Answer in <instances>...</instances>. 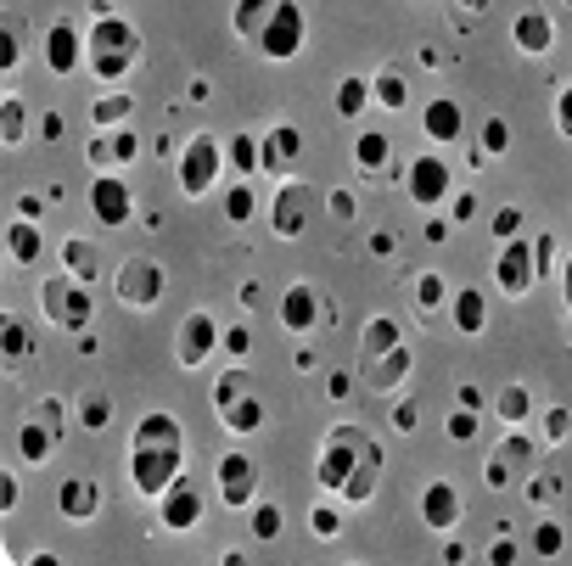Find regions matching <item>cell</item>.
I'll use <instances>...</instances> for the list:
<instances>
[{"instance_id":"10","label":"cell","mask_w":572,"mask_h":566,"mask_svg":"<svg viewBox=\"0 0 572 566\" xmlns=\"http://www.w3.org/2000/svg\"><path fill=\"white\" fill-rule=\"evenodd\" d=\"M225 348V331H219V320L208 309H191L186 320H180V337H174V359L186 370H197V365H208V359Z\"/></svg>"},{"instance_id":"38","label":"cell","mask_w":572,"mask_h":566,"mask_svg":"<svg viewBox=\"0 0 572 566\" xmlns=\"http://www.w3.org/2000/svg\"><path fill=\"white\" fill-rule=\"evenodd\" d=\"M253 213H258V197H253V185H247V180H236V185H230V191H225V219H230V225H247Z\"/></svg>"},{"instance_id":"44","label":"cell","mask_w":572,"mask_h":566,"mask_svg":"<svg viewBox=\"0 0 572 566\" xmlns=\"http://www.w3.org/2000/svg\"><path fill=\"white\" fill-rule=\"evenodd\" d=\"M281 527H286L281 505H270V499H258V505H253V538H281Z\"/></svg>"},{"instance_id":"55","label":"cell","mask_w":572,"mask_h":566,"mask_svg":"<svg viewBox=\"0 0 572 566\" xmlns=\"http://www.w3.org/2000/svg\"><path fill=\"white\" fill-rule=\"evenodd\" d=\"M455 398H460V410H477V415H483V393H477L472 382H460V393H455Z\"/></svg>"},{"instance_id":"17","label":"cell","mask_w":572,"mask_h":566,"mask_svg":"<svg viewBox=\"0 0 572 566\" xmlns=\"http://www.w3.org/2000/svg\"><path fill=\"white\" fill-rule=\"evenodd\" d=\"M309 185L303 180H286L281 191H275V208H270V225H275V236L281 241H298L303 230H309Z\"/></svg>"},{"instance_id":"56","label":"cell","mask_w":572,"mask_h":566,"mask_svg":"<svg viewBox=\"0 0 572 566\" xmlns=\"http://www.w3.org/2000/svg\"><path fill=\"white\" fill-rule=\"evenodd\" d=\"M567 410H550V415H544V432H550V438H567Z\"/></svg>"},{"instance_id":"58","label":"cell","mask_w":572,"mask_h":566,"mask_svg":"<svg viewBox=\"0 0 572 566\" xmlns=\"http://www.w3.org/2000/svg\"><path fill=\"white\" fill-rule=\"evenodd\" d=\"M17 505V477H0V510Z\"/></svg>"},{"instance_id":"6","label":"cell","mask_w":572,"mask_h":566,"mask_svg":"<svg viewBox=\"0 0 572 566\" xmlns=\"http://www.w3.org/2000/svg\"><path fill=\"white\" fill-rule=\"evenodd\" d=\"M113 292H118V303L124 309H158L163 303V292H169V275H163V264L158 258H124L118 264V275H113Z\"/></svg>"},{"instance_id":"5","label":"cell","mask_w":572,"mask_h":566,"mask_svg":"<svg viewBox=\"0 0 572 566\" xmlns=\"http://www.w3.org/2000/svg\"><path fill=\"white\" fill-rule=\"evenodd\" d=\"M40 309L51 314V326L62 331H79L90 326V314H96V303H90V281H79V275H51V281L40 286Z\"/></svg>"},{"instance_id":"3","label":"cell","mask_w":572,"mask_h":566,"mask_svg":"<svg viewBox=\"0 0 572 566\" xmlns=\"http://www.w3.org/2000/svg\"><path fill=\"white\" fill-rule=\"evenodd\" d=\"M90 79H101V85H118L135 62H141V34H135V23H124V17H96L90 23Z\"/></svg>"},{"instance_id":"23","label":"cell","mask_w":572,"mask_h":566,"mask_svg":"<svg viewBox=\"0 0 572 566\" xmlns=\"http://www.w3.org/2000/svg\"><path fill=\"white\" fill-rule=\"evenodd\" d=\"M298 163H303V129L275 124L264 135V174H292Z\"/></svg>"},{"instance_id":"7","label":"cell","mask_w":572,"mask_h":566,"mask_svg":"<svg viewBox=\"0 0 572 566\" xmlns=\"http://www.w3.org/2000/svg\"><path fill=\"white\" fill-rule=\"evenodd\" d=\"M225 169H230L225 141H214V135H191L186 152H180V191H186V197H208Z\"/></svg>"},{"instance_id":"18","label":"cell","mask_w":572,"mask_h":566,"mask_svg":"<svg viewBox=\"0 0 572 566\" xmlns=\"http://www.w3.org/2000/svg\"><path fill=\"white\" fill-rule=\"evenodd\" d=\"M404 180H410V197L421 202V208H438V202L449 197V185H455V174H449L444 157H415L410 169H404Z\"/></svg>"},{"instance_id":"39","label":"cell","mask_w":572,"mask_h":566,"mask_svg":"<svg viewBox=\"0 0 572 566\" xmlns=\"http://www.w3.org/2000/svg\"><path fill=\"white\" fill-rule=\"evenodd\" d=\"M500 415H505V421H511V426H522V421H528V415H533V393H528V387H522V382H511V387H505V393H500Z\"/></svg>"},{"instance_id":"46","label":"cell","mask_w":572,"mask_h":566,"mask_svg":"<svg viewBox=\"0 0 572 566\" xmlns=\"http://www.w3.org/2000/svg\"><path fill=\"white\" fill-rule=\"evenodd\" d=\"M488 230H494L500 241H511V236H522V230H528V213L505 202V208H494V225H488Z\"/></svg>"},{"instance_id":"34","label":"cell","mask_w":572,"mask_h":566,"mask_svg":"<svg viewBox=\"0 0 572 566\" xmlns=\"http://www.w3.org/2000/svg\"><path fill=\"white\" fill-rule=\"evenodd\" d=\"M62 264H68V275H79V281H96V275H101V253H96V241H79V236H73L68 241V247H62Z\"/></svg>"},{"instance_id":"1","label":"cell","mask_w":572,"mask_h":566,"mask_svg":"<svg viewBox=\"0 0 572 566\" xmlns=\"http://www.w3.org/2000/svg\"><path fill=\"white\" fill-rule=\"evenodd\" d=\"M320 488L343 505H365L382 482V449L371 443L365 426H331L326 449H320Z\"/></svg>"},{"instance_id":"48","label":"cell","mask_w":572,"mask_h":566,"mask_svg":"<svg viewBox=\"0 0 572 566\" xmlns=\"http://www.w3.org/2000/svg\"><path fill=\"white\" fill-rule=\"evenodd\" d=\"M444 432H449L455 443H472V438H477V410H455V415H449V426H444Z\"/></svg>"},{"instance_id":"19","label":"cell","mask_w":572,"mask_h":566,"mask_svg":"<svg viewBox=\"0 0 572 566\" xmlns=\"http://www.w3.org/2000/svg\"><path fill=\"white\" fill-rule=\"evenodd\" d=\"M141 157V135L129 124H118V129H101L96 141H90V163H96L101 174H113V169H129Z\"/></svg>"},{"instance_id":"16","label":"cell","mask_w":572,"mask_h":566,"mask_svg":"<svg viewBox=\"0 0 572 566\" xmlns=\"http://www.w3.org/2000/svg\"><path fill=\"white\" fill-rule=\"evenodd\" d=\"M85 57H90V40L79 34V23H51V29H45V68L57 73V79L79 73Z\"/></svg>"},{"instance_id":"57","label":"cell","mask_w":572,"mask_h":566,"mask_svg":"<svg viewBox=\"0 0 572 566\" xmlns=\"http://www.w3.org/2000/svg\"><path fill=\"white\" fill-rule=\"evenodd\" d=\"M561 303H567V314H572V253H567V264H561Z\"/></svg>"},{"instance_id":"42","label":"cell","mask_w":572,"mask_h":566,"mask_svg":"<svg viewBox=\"0 0 572 566\" xmlns=\"http://www.w3.org/2000/svg\"><path fill=\"white\" fill-rule=\"evenodd\" d=\"M415 303H421V309H444L449 303V286H444V275H438V269H427V275H421V281H415Z\"/></svg>"},{"instance_id":"40","label":"cell","mask_w":572,"mask_h":566,"mask_svg":"<svg viewBox=\"0 0 572 566\" xmlns=\"http://www.w3.org/2000/svg\"><path fill=\"white\" fill-rule=\"evenodd\" d=\"M337 505H343V499H320V505L309 510V527H315V538H337V533H343V510H337Z\"/></svg>"},{"instance_id":"54","label":"cell","mask_w":572,"mask_h":566,"mask_svg":"<svg viewBox=\"0 0 572 566\" xmlns=\"http://www.w3.org/2000/svg\"><path fill=\"white\" fill-rule=\"evenodd\" d=\"M488 561H494V566H511V561H522V544H494V550H488Z\"/></svg>"},{"instance_id":"36","label":"cell","mask_w":572,"mask_h":566,"mask_svg":"<svg viewBox=\"0 0 572 566\" xmlns=\"http://www.w3.org/2000/svg\"><path fill=\"white\" fill-rule=\"evenodd\" d=\"M107 421H113V398L96 393V387H90V393H79V426H85V432H101Z\"/></svg>"},{"instance_id":"22","label":"cell","mask_w":572,"mask_h":566,"mask_svg":"<svg viewBox=\"0 0 572 566\" xmlns=\"http://www.w3.org/2000/svg\"><path fill=\"white\" fill-rule=\"evenodd\" d=\"M421 522L432 527V533H449V527L460 522V488L455 482H427V494H421Z\"/></svg>"},{"instance_id":"49","label":"cell","mask_w":572,"mask_h":566,"mask_svg":"<svg viewBox=\"0 0 572 566\" xmlns=\"http://www.w3.org/2000/svg\"><path fill=\"white\" fill-rule=\"evenodd\" d=\"M225 354H230V359H247V354H253V331H247V326H230V331H225Z\"/></svg>"},{"instance_id":"37","label":"cell","mask_w":572,"mask_h":566,"mask_svg":"<svg viewBox=\"0 0 572 566\" xmlns=\"http://www.w3.org/2000/svg\"><path fill=\"white\" fill-rule=\"evenodd\" d=\"M365 107H371V85L348 73L343 85H337V113H343V118H359V113H365Z\"/></svg>"},{"instance_id":"62","label":"cell","mask_w":572,"mask_h":566,"mask_svg":"<svg viewBox=\"0 0 572 566\" xmlns=\"http://www.w3.org/2000/svg\"><path fill=\"white\" fill-rule=\"evenodd\" d=\"M455 6H466V12H488V0H455Z\"/></svg>"},{"instance_id":"8","label":"cell","mask_w":572,"mask_h":566,"mask_svg":"<svg viewBox=\"0 0 572 566\" xmlns=\"http://www.w3.org/2000/svg\"><path fill=\"white\" fill-rule=\"evenodd\" d=\"M303 40H309V17H303L298 0H281L275 6V17L264 23V34H258V57H270V62H292L303 51Z\"/></svg>"},{"instance_id":"2","label":"cell","mask_w":572,"mask_h":566,"mask_svg":"<svg viewBox=\"0 0 572 566\" xmlns=\"http://www.w3.org/2000/svg\"><path fill=\"white\" fill-rule=\"evenodd\" d=\"M186 466V432L169 410H152L135 421V438H129V488L135 494L158 499Z\"/></svg>"},{"instance_id":"59","label":"cell","mask_w":572,"mask_h":566,"mask_svg":"<svg viewBox=\"0 0 572 566\" xmlns=\"http://www.w3.org/2000/svg\"><path fill=\"white\" fill-rule=\"evenodd\" d=\"M17 219H34V225H40V197H23V202H17Z\"/></svg>"},{"instance_id":"24","label":"cell","mask_w":572,"mask_h":566,"mask_svg":"<svg viewBox=\"0 0 572 566\" xmlns=\"http://www.w3.org/2000/svg\"><path fill=\"white\" fill-rule=\"evenodd\" d=\"M421 129H427L438 146L460 141V129H466V113H460V101H455V96H432V101H427V113H421Z\"/></svg>"},{"instance_id":"14","label":"cell","mask_w":572,"mask_h":566,"mask_svg":"<svg viewBox=\"0 0 572 566\" xmlns=\"http://www.w3.org/2000/svg\"><path fill=\"white\" fill-rule=\"evenodd\" d=\"M158 510H163V527H169V533H191V527L202 522V482L180 471L158 494Z\"/></svg>"},{"instance_id":"13","label":"cell","mask_w":572,"mask_h":566,"mask_svg":"<svg viewBox=\"0 0 572 566\" xmlns=\"http://www.w3.org/2000/svg\"><path fill=\"white\" fill-rule=\"evenodd\" d=\"M90 213H96V225H113V230H124L135 219V191H129L124 174H96L90 180Z\"/></svg>"},{"instance_id":"32","label":"cell","mask_w":572,"mask_h":566,"mask_svg":"<svg viewBox=\"0 0 572 566\" xmlns=\"http://www.w3.org/2000/svg\"><path fill=\"white\" fill-rule=\"evenodd\" d=\"M399 326H393V314H371L365 320V337H359V359H376V354H387V348H399Z\"/></svg>"},{"instance_id":"9","label":"cell","mask_w":572,"mask_h":566,"mask_svg":"<svg viewBox=\"0 0 572 566\" xmlns=\"http://www.w3.org/2000/svg\"><path fill=\"white\" fill-rule=\"evenodd\" d=\"M57 443H62V404H57V398H40L34 415L23 421V432H17V460L45 466V460L57 454Z\"/></svg>"},{"instance_id":"27","label":"cell","mask_w":572,"mask_h":566,"mask_svg":"<svg viewBox=\"0 0 572 566\" xmlns=\"http://www.w3.org/2000/svg\"><path fill=\"white\" fill-rule=\"evenodd\" d=\"M449 314H455V331H460V337H483L488 303H483V292H477V286H460L455 298H449Z\"/></svg>"},{"instance_id":"52","label":"cell","mask_w":572,"mask_h":566,"mask_svg":"<svg viewBox=\"0 0 572 566\" xmlns=\"http://www.w3.org/2000/svg\"><path fill=\"white\" fill-rule=\"evenodd\" d=\"M415 426H421V410H415V404H393V432H415Z\"/></svg>"},{"instance_id":"28","label":"cell","mask_w":572,"mask_h":566,"mask_svg":"<svg viewBox=\"0 0 572 566\" xmlns=\"http://www.w3.org/2000/svg\"><path fill=\"white\" fill-rule=\"evenodd\" d=\"M354 163H359V174H382V169H393V135H382V129H359Z\"/></svg>"},{"instance_id":"50","label":"cell","mask_w":572,"mask_h":566,"mask_svg":"<svg viewBox=\"0 0 572 566\" xmlns=\"http://www.w3.org/2000/svg\"><path fill=\"white\" fill-rule=\"evenodd\" d=\"M354 213H359L354 191H331V219H337V225H354Z\"/></svg>"},{"instance_id":"29","label":"cell","mask_w":572,"mask_h":566,"mask_svg":"<svg viewBox=\"0 0 572 566\" xmlns=\"http://www.w3.org/2000/svg\"><path fill=\"white\" fill-rule=\"evenodd\" d=\"M40 225H34V219H12V225H6V258H12V264H23V269H34L40 264Z\"/></svg>"},{"instance_id":"51","label":"cell","mask_w":572,"mask_h":566,"mask_svg":"<svg viewBox=\"0 0 572 566\" xmlns=\"http://www.w3.org/2000/svg\"><path fill=\"white\" fill-rule=\"evenodd\" d=\"M556 129L572 141V85H561V96H556Z\"/></svg>"},{"instance_id":"20","label":"cell","mask_w":572,"mask_h":566,"mask_svg":"<svg viewBox=\"0 0 572 566\" xmlns=\"http://www.w3.org/2000/svg\"><path fill=\"white\" fill-rule=\"evenodd\" d=\"M281 326L286 331H315V326H331V309L315 286H286L281 298Z\"/></svg>"},{"instance_id":"30","label":"cell","mask_w":572,"mask_h":566,"mask_svg":"<svg viewBox=\"0 0 572 566\" xmlns=\"http://www.w3.org/2000/svg\"><path fill=\"white\" fill-rule=\"evenodd\" d=\"M225 163L242 174V180L264 174V135H230V141H225Z\"/></svg>"},{"instance_id":"41","label":"cell","mask_w":572,"mask_h":566,"mask_svg":"<svg viewBox=\"0 0 572 566\" xmlns=\"http://www.w3.org/2000/svg\"><path fill=\"white\" fill-rule=\"evenodd\" d=\"M528 550L550 561V555H561V550H567V533H561L556 522H539V527H533V533H528Z\"/></svg>"},{"instance_id":"63","label":"cell","mask_w":572,"mask_h":566,"mask_svg":"<svg viewBox=\"0 0 572 566\" xmlns=\"http://www.w3.org/2000/svg\"><path fill=\"white\" fill-rule=\"evenodd\" d=\"M567 6H572V0H567Z\"/></svg>"},{"instance_id":"15","label":"cell","mask_w":572,"mask_h":566,"mask_svg":"<svg viewBox=\"0 0 572 566\" xmlns=\"http://www.w3.org/2000/svg\"><path fill=\"white\" fill-rule=\"evenodd\" d=\"M494 281H500V292H511V298H522V292H533V286H539V258H533V241L528 236L505 241L500 264H494Z\"/></svg>"},{"instance_id":"12","label":"cell","mask_w":572,"mask_h":566,"mask_svg":"<svg viewBox=\"0 0 572 566\" xmlns=\"http://www.w3.org/2000/svg\"><path fill=\"white\" fill-rule=\"evenodd\" d=\"M214 482H219V499H225L230 510H247L258 499V460L253 454H219V466H214Z\"/></svg>"},{"instance_id":"21","label":"cell","mask_w":572,"mask_h":566,"mask_svg":"<svg viewBox=\"0 0 572 566\" xmlns=\"http://www.w3.org/2000/svg\"><path fill=\"white\" fill-rule=\"evenodd\" d=\"M410 376V348H387V354H376V359H359V382L365 387H376V393H393V387Z\"/></svg>"},{"instance_id":"43","label":"cell","mask_w":572,"mask_h":566,"mask_svg":"<svg viewBox=\"0 0 572 566\" xmlns=\"http://www.w3.org/2000/svg\"><path fill=\"white\" fill-rule=\"evenodd\" d=\"M23 124H29V118H23V101L6 96V101H0V141L17 146V141H23Z\"/></svg>"},{"instance_id":"61","label":"cell","mask_w":572,"mask_h":566,"mask_svg":"<svg viewBox=\"0 0 572 566\" xmlns=\"http://www.w3.org/2000/svg\"><path fill=\"white\" fill-rule=\"evenodd\" d=\"M17 62V45H12V34H0V68H12Z\"/></svg>"},{"instance_id":"11","label":"cell","mask_w":572,"mask_h":566,"mask_svg":"<svg viewBox=\"0 0 572 566\" xmlns=\"http://www.w3.org/2000/svg\"><path fill=\"white\" fill-rule=\"evenodd\" d=\"M533 449H539V443H533V438H522V432H511V438H505L500 449L488 454V466H483L488 488H500V494H511V488H522V482H528V471H533Z\"/></svg>"},{"instance_id":"53","label":"cell","mask_w":572,"mask_h":566,"mask_svg":"<svg viewBox=\"0 0 572 566\" xmlns=\"http://www.w3.org/2000/svg\"><path fill=\"white\" fill-rule=\"evenodd\" d=\"M62 113H40V141H62Z\"/></svg>"},{"instance_id":"60","label":"cell","mask_w":572,"mask_h":566,"mask_svg":"<svg viewBox=\"0 0 572 566\" xmlns=\"http://www.w3.org/2000/svg\"><path fill=\"white\" fill-rule=\"evenodd\" d=\"M371 253H376V258L393 253V230H376V236H371Z\"/></svg>"},{"instance_id":"47","label":"cell","mask_w":572,"mask_h":566,"mask_svg":"<svg viewBox=\"0 0 572 566\" xmlns=\"http://www.w3.org/2000/svg\"><path fill=\"white\" fill-rule=\"evenodd\" d=\"M0 348H6V359H23V354H29V326H23V320H6Z\"/></svg>"},{"instance_id":"45","label":"cell","mask_w":572,"mask_h":566,"mask_svg":"<svg viewBox=\"0 0 572 566\" xmlns=\"http://www.w3.org/2000/svg\"><path fill=\"white\" fill-rule=\"evenodd\" d=\"M477 152L505 157L511 152V124H505V118H483V146H477Z\"/></svg>"},{"instance_id":"4","label":"cell","mask_w":572,"mask_h":566,"mask_svg":"<svg viewBox=\"0 0 572 566\" xmlns=\"http://www.w3.org/2000/svg\"><path fill=\"white\" fill-rule=\"evenodd\" d=\"M214 410L225 421V432H236V438H247V432L264 426V398H258V382L247 370H225L214 382Z\"/></svg>"},{"instance_id":"26","label":"cell","mask_w":572,"mask_h":566,"mask_svg":"<svg viewBox=\"0 0 572 566\" xmlns=\"http://www.w3.org/2000/svg\"><path fill=\"white\" fill-rule=\"evenodd\" d=\"M96 505H101V488L90 477H68V482H62L57 510L68 516V522H90V516H96Z\"/></svg>"},{"instance_id":"31","label":"cell","mask_w":572,"mask_h":566,"mask_svg":"<svg viewBox=\"0 0 572 566\" xmlns=\"http://www.w3.org/2000/svg\"><path fill=\"white\" fill-rule=\"evenodd\" d=\"M275 6H281V0H236L230 23H236V34H242L247 45H258V34H264V23L275 17Z\"/></svg>"},{"instance_id":"35","label":"cell","mask_w":572,"mask_h":566,"mask_svg":"<svg viewBox=\"0 0 572 566\" xmlns=\"http://www.w3.org/2000/svg\"><path fill=\"white\" fill-rule=\"evenodd\" d=\"M371 101H376V107H387V113H399L404 101H410V85H404V73H393V68L376 73V79H371Z\"/></svg>"},{"instance_id":"25","label":"cell","mask_w":572,"mask_h":566,"mask_svg":"<svg viewBox=\"0 0 572 566\" xmlns=\"http://www.w3.org/2000/svg\"><path fill=\"white\" fill-rule=\"evenodd\" d=\"M516 51H522V57H544V51H550V45H556V23H550V17L539 12V6H528V12L516 17Z\"/></svg>"},{"instance_id":"33","label":"cell","mask_w":572,"mask_h":566,"mask_svg":"<svg viewBox=\"0 0 572 566\" xmlns=\"http://www.w3.org/2000/svg\"><path fill=\"white\" fill-rule=\"evenodd\" d=\"M129 113H135L129 90H107V96H96V107H90V124H96V129H118V124H129Z\"/></svg>"}]
</instances>
